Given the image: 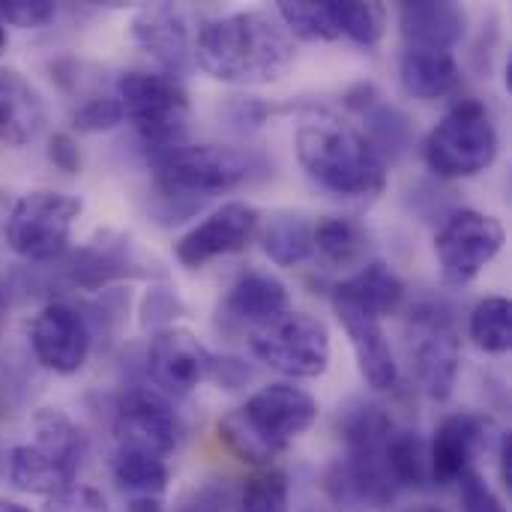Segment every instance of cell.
I'll return each mask as SVG.
<instances>
[{
    "label": "cell",
    "mask_w": 512,
    "mask_h": 512,
    "mask_svg": "<svg viewBox=\"0 0 512 512\" xmlns=\"http://www.w3.org/2000/svg\"><path fill=\"white\" fill-rule=\"evenodd\" d=\"M195 63L222 84H273L294 66V39L276 12H228L195 33Z\"/></svg>",
    "instance_id": "obj_1"
},
{
    "label": "cell",
    "mask_w": 512,
    "mask_h": 512,
    "mask_svg": "<svg viewBox=\"0 0 512 512\" xmlns=\"http://www.w3.org/2000/svg\"><path fill=\"white\" fill-rule=\"evenodd\" d=\"M294 150L306 177L336 198H375L387 186V162L366 132L336 117L300 123Z\"/></svg>",
    "instance_id": "obj_2"
},
{
    "label": "cell",
    "mask_w": 512,
    "mask_h": 512,
    "mask_svg": "<svg viewBox=\"0 0 512 512\" xmlns=\"http://www.w3.org/2000/svg\"><path fill=\"white\" fill-rule=\"evenodd\" d=\"M318 399L294 381L261 387L219 420V441L249 465H267L318 423Z\"/></svg>",
    "instance_id": "obj_3"
},
{
    "label": "cell",
    "mask_w": 512,
    "mask_h": 512,
    "mask_svg": "<svg viewBox=\"0 0 512 512\" xmlns=\"http://www.w3.org/2000/svg\"><path fill=\"white\" fill-rule=\"evenodd\" d=\"M345 459L327 477V489L339 504L384 510L402 492L387 465V444L393 435V420L384 408L357 402L339 417Z\"/></svg>",
    "instance_id": "obj_4"
},
{
    "label": "cell",
    "mask_w": 512,
    "mask_h": 512,
    "mask_svg": "<svg viewBox=\"0 0 512 512\" xmlns=\"http://www.w3.org/2000/svg\"><path fill=\"white\" fill-rule=\"evenodd\" d=\"M156 192L165 204H198L249 180L255 159L222 144H180L150 162Z\"/></svg>",
    "instance_id": "obj_5"
},
{
    "label": "cell",
    "mask_w": 512,
    "mask_h": 512,
    "mask_svg": "<svg viewBox=\"0 0 512 512\" xmlns=\"http://www.w3.org/2000/svg\"><path fill=\"white\" fill-rule=\"evenodd\" d=\"M501 150L498 123L486 102H456L426 135L423 159L432 174L444 180H468L495 165Z\"/></svg>",
    "instance_id": "obj_6"
},
{
    "label": "cell",
    "mask_w": 512,
    "mask_h": 512,
    "mask_svg": "<svg viewBox=\"0 0 512 512\" xmlns=\"http://www.w3.org/2000/svg\"><path fill=\"white\" fill-rule=\"evenodd\" d=\"M117 102L135 126L147 162L186 144L189 96L177 78L165 72H123L117 78Z\"/></svg>",
    "instance_id": "obj_7"
},
{
    "label": "cell",
    "mask_w": 512,
    "mask_h": 512,
    "mask_svg": "<svg viewBox=\"0 0 512 512\" xmlns=\"http://www.w3.org/2000/svg\"><path fill=\"white\" fill-rule=\"evenodd\" d=\"M249 351L273 372L306 381L321 378L330 366V330L309 312H285L282 318L249 330Z\"/></svg>",
    "instance_id": "obj_8"
},
{
    "label": "cell",
    "mask_w": 512,
    "mask_h": 512,
    "mask_svg": "<svg viewBox=\"0 0 512 512\" xmlns=\"http://www.w3.org/2000/svg\"><path fill=\"white\" fill-rule=\"evenodd\" d=\"M81 198L54 189H33L21 195L6 219L9 249L33 264L57 261L69 249L72 225L81 216Z\"/></svg>",
    "instance_id": "obj_9"
},
{
    "label": "cell",
    "mask_w": 512,
    "mask_h": 512,
    "mask_svg": "<svg viewBox=\"0 0 512 512\" xmlns=\"http://www.w3.org/2000/svg\"><path fill=\"white\" fill-rule=\"evenodd\" d=\"M408 354L417 372L420 387L429 399L447 402L453 396L459 366H462V339L453 315L438 303H420L408 321Z\"/></svg>",
    "instance_id": "obj_10"
},
{
    "label": "cell",
    "mask_w": 512,
    "mask_h": 512,
    "mask_svg": "<svg viewBox=\"0 0 512 512\" xmlns=\"http://www.w3.org/2000/svg\"><path fill=\"white\" fill-rule=\"evenodd\" d=\"M507 231L498 216L456 210L435 234V258L447 285L474 282L504 249Z\"/></svg>",
    "instance_id": "obj_11"
},
{
    "label": "cell",
    "mask_w": 512,
    "mask_h": 512,
    "mask_svg": "<svg viewBox=\"0 0 512 512\" xmlns=\"http://www.w3.org/2000/svg\"><path fill=\"white\" fill-rule=\"evenodd\" d=\"M114 432L120 447L147 450L165 459L168 453H174L180 441V420L171 399H165L159 390L129 387L117 399Z\"/></svg>",
    "instance_id": "obj_12"
},
{
    "label": "cell",
    "mask_w": 512,
    "mask_h": 512,
    "mask_svg": "<svg viewBox=\"0 0 512 512\" xmlns=\"http://www.w3.org/2000/svg\"><path fill=\"white\" fill-rule=\"evenodd\" d=\"M210 366L213 354L207 345L183 327H165L150 339L147 375L153 390H159L165 399H183L198 390L210 378Z\"/></svg>",
    "instance_id": "obj_13"
},
{
    "label": "cell",
    "mask_w": 512,
    "mask_h": 512,
    "mask_svg": "<svg viewBox=\"0 0 512 512\" xmlns=\"http://www.w3.org/2000/svg\"><path fill=\"white\" fill-rule=\"evenodd\" d=\"M261 231V213L246 201H228L216 207L204 222L180 237L174 255L183 267L198 270L213 258L243 252Z\"/></svg>",
    "instance_id": "obj_14"
},
{
    "label": "cell",
    "mask_w": 512,
    "mask_h": 512,
    "mask_svg": "<svg viewBox=\"0 0 512 512\" xmlns=\"http://www.w3.org/2000/svg\"><path fill=\"white\" fill-rule=\"evenodd\" d=\"M90 327L69 303H48L30 324L33 357L54 375H75L90 357Z\"/></svg>",
    "instance_id": "obj_15"
},
{
    "label": "cell",
    "mask_w": 512,
    "mask_h": 512,
    "mask_svg": "<svg viewBox=\"0 0 512 512\" xmlns=\"http://www.w3.org/2000/svg\"><path fill=\"white\" fill-rule=\"evenodd\" d=\"M132 39L171 78L183 75L195 60V30L186 6L177 3L141 6L132 18Z\"/></svg>",
    "instance_id": "obj_16"
},
{
    "label": "cell",
    "mask_w": 512,
    "mask_h": 512,
    "mask_svg": "<svg viewBox=\"0 0 512 512\" xmlns=\"http://www.w3.org/2000/svg\"><path fill=\"white\" fill-rule=\"evenodd\" d=\"M333 309L351 339L363 381L372 390H393L399 384V363H396L393 345L381 327V318H375L372 312H363L345 300H336V297H333Z\"/></svg>",
    "instance_id": "obj_17"
},
{
    "label": "cell",
    "mask_w": 512,
    "mask_h": 512,
    "mask_svg": "<svg viewBox=\"0 0 512 512\" xmlns=\"http://www.w3.org/2000/svg\"><path fill=\"white\" fill-rule=\"evenodd\" d=\"M489 420L480 414H450L438 423L429 444V474L438 486L459 483L471 468L474 456L486 447Z\"/></svg>",
    "instance_id": "obj_18"
},
{
    "label": "cell",
    "mask_w": 512,
    "mask_h": 512,
    "mask_svg": "<svg viewBox=\"0 0 512 512\" xmlns=\"http://www.w3.org/2000/svg\"><path fill=\"white\" fill-rule=\"evenodd\" d=\"M399 27L408 48L453 51L468 33V12L450 0H414L399 6Z\"/></svg>",
    "instance_id": "obj_19"
},
{
    "label": "cell",
    "mask_w": 512,
    "mask_h": 512,
    "mask_svg": "<svg viewBox=\"0 0 512 512\" xmlns=\"http://www.w3.org/2000/svg\"><path fill=\"white\" fill-rule=\"evenodd\" d=\"M225 315L237 324H249L252 330L270 324L291 312V294L282 279L264 270H246L231 288L222 303Z\"/></svg>",
    "instance_id": "obj_20"
},
{
    "label": "cell",
    "mask_w": 512,
    "mask_h": 512,
    "mask_svg": "<svg viewBox=\"0 0 512 512\" xmlns=\"http://www.w3.org/2000/svg\"><path fill=\"white\" fill-rule=\"evenodd\" d=\"M42 123L45 102L39 90L18 69H0V141L24 147L39 135Z\"/></svg>",
    "instance_id": "obj_21"
},
{
    "label": "cell",
    "mask_w": 512,
    "mask_h": 512,
    "mask_svg": "<svg viewBox=\"0 0 512 512\" xmlns=\"http://www.w3.org/2000/svg\"><path fill=\"white\" fill-rule=\"evenodd\" d=\"M399 81L408 96L423 99V102H438L459 90L462 69L453 51L405 48L399 57Z\"/></svg>",
    "instance_id": "obj_22"
},
{
    "label": "cell",
    "mask_w": 512,
    "mask_h": 512,
    "mask_svg": "<svg viewBox=\"0 0 512 512\" xmlns=\"http://www.w3.org/2000/svg\"><path fill=\"white\" fill-rule=\"evenodd\" d=\"M30 435H33L30 447H36L45 459H51L72 480L78 477L81 462L87 456V438L66 411L39 408L30 420Z\"/></svg>",
    "instance_id": "obj_23"
},
{
    "label": "cell",
    "mask_w": 512,
    "mask_h": 512,
    "mask_svg": "<svg viewBox=\"0 0 512 512\" xmlns=\"http://www.w3.org/2000/svg\"><path fill=\"white\" fill-rule=\"evenodd\" d=\"M336 300H345L363 312H372L375 318L393 315L402 300H405V282L399 279V273L381 261L366 264L363 270H357L354 276H348L345 282H339L333 288Z\"/></svg>",
    "instance_id": "obj_24"
},
{
    "label": "cell",
    "mask_w": 512,
    "mask_h": 512,
    "mask_svg": "<svg viewBox=\"0 0 512 512\" xmlns=\"http://www.w3.org/2000/svg\"><path fill=\"white\" fill-rule=\"evenodd\" d=\"M312 246L336 267H354L369 252V231L351 216H324L312 225Z\"/></svg>",
    "instance_id": "obj_25"
},
{
    "label": "cell",
    "mask_w": 512,
    "mask_h": 512,
    "mask_svg": "<svg viewBox=\"0 0 512 512\" xmlns=\"http://www.w3.org/2000/svg\"><path fill=\"white\" fill-rule=\"evenodd\" d=\"M261 234L264 255L276 267H297L303 264L315 246H312V222L300 213H276Z\"/></svg>",
    "instance_id": "obj_26"
},
{
    "label": "cell",
    "mask_w": 512,
    "mask_h": 512,
    "mask_svg": "<svg viewBox=\"0 0 512 512\" xmlns=\"http://www.w3.org/2000/svg\"><path fill=\"white\" fill-rule=\"evenodd\" d=\"M9 480L18 492L42 495V498H51V495L75 486V480L66 471H60L51 459H45L30 444H18L9 453Z\"/></svg>",
    "instance_id": "obj_27"
},
{
    "label": "cell",
    "mask_w": 512,
    "mask_h": 512,
    "mask_svg": "<svg viewBox=\"0 0 512 512\" xmlns=\"http://www.w3.org/2000/svg\"><path fill=\"white\" fill-rule=\"evenodd\" d=\"M276 18L291 33V39L306 42H333L339 39V18H336V0H279Z\"/></svg>",
    "instance_id": "obj_28"
},
{
    "label": "cell",
    "mask_w": 512,
    "mask_h": 512,
    "mask_svg": "<svg viewBox=\"0 0 512 512\" xmlns=\"http://www.w3.org/2000/svg\"><path fill=\"white\" fill-rule=\"evenodd\" d=\"M387 465L399 489H423L432 483L429 444L411 429H393L387 444Z\"/></svg>",
    "instance_id": "obj_29"
},
{
    "label": "cell",
    "mask_w": 512,
    "mask_h": 512,
    "mask_svg": "<svg viewBox=\"0 0 512 512\" xmlns=\"http://www.w3.org/2000/svg\"><path fill=\"white\" fill-rule=\"evenodd\" d=\"M126 267H129V249L123 243L120 246L93 243L69 261L66 273L81 288H99L117 276H126Z\"/></svg>",
    "instance_id": "obj_30"
},
{
    "label": "cell",
    "mask_w": 512,
    "mask_h": 512,
    "mask_svg": "<svg viewBox=\"0 0 512 512\" xmlns=\"http://www.w3.org/2000/svg\"><path fill=\"white\" fill-rule=\"evenodd\" d=\"M468 333L486 354H507L512 345V306L507 297L495 294L474 306Z\"/></svg>",
    "instance_id": "obj_31"
},
{
    "label": "cell",
    "mask_w": 512,
    "mask_h": 512,
    "mask_svg": "<svg viewBox=\"0 0 512 512\" xmlns=\"http://www.w3.org/2000/svg\"><path fill=\"white\" fill-rule=\"evenodd\" d=\"M366 120H369V141L372 147L381 153V159H399L405 153V147L411 144V120L393 108V105H384V102H375L369 111H366Z\"/></svg>",
    "instance_id": "obj_32"
},
{
    "label": "cell",
    "mask_w": 512,
    "mask_h": 512,
    "mask_svg": "<svg viewBox=\"0 0 512 512\" xmlns=\"http://www.w3.org/2000/svg\"><path fill=\"white\" fill-rule=\"evenodd\" d=\"M288 501H291L288 474L279 468H267L243 483L237 512H288Z\"/></svg>",
    "instance_id": "obj_33"
},
{
    "label": "cell",
    "mask_w": 512,
    "mask_h": 512,
    "mask_svg": "<svg viewBox=\"0 0 512 512\" xmlns=\"http://www.w3.org/2000/svg\"><path fill=\"white\" fill-rule=\"evenodd\" d=\"M339 33L363 48H375L387 30V9L381 3H339L336 0Z\"/></svg>",
    "instance_id": "obj_34"
},
{
    "label": "cell",
    "mask_w": 512,
    "mask_h": 512,
    "mask_svg": "<svg viewBox=\"0 0 512 512\" xmlns=\"http://www.w3.org/2000/svg\"><path fill=\"white\" fill-rule=\"evenodd\" d=\"M123 120L126 117H123V105L117 102V96H96L72 114V126L78 132H108L120 126Z\"/></svg>",
    "instance_id": "obj_35"
},
{
    "label": "cell",
    "mask_w": 512,
    "mask_h": 512,
    "mask_svg": "<svg viewBox=\"0 0 512 512\" xmlns=\"http://www.w3.org/2000/svg\"><path fill=\"white\" fill-rule=\"evenodd\" d=\"M459 498H462V510L465 512H507L498 492L474 468L459 480Z\"/></svg>",
    "instance_id": "obj_36"
},
{
    "label": "cell",
    "mask_w": 512,
    "mask_h": 512,
    "mask_svg": "<svg viewBox=\"0 0 512 512\" xmlns=\"http://www.w3.org/2000/svg\"><path fill=\"white\" fill-rule=\"evenodd\" d=\"M57 15L51 0H0V21L12 27H42Z\"/></svg>",
    "instance_id": "obj_37"
},
{
    "label": "cell",
    "mask_w": 512,
    "mask_h": 512,
    "mask_svg": "<svg viewBox=\"0 0 512 512\" xmlns=\"http://www.w3.org/2000/svg\"><path fill=\"white\" fill-rule=\"evenodd\" d=\"M42 512H111L108 510V501L102 498L99 489H90V486H69L57 495H51L45 501Z\"/></svg>",
    "instance_id": "obj_38"
},
{
    "label": "cell",
    "mask_w": 512,
    "mask_h": 512,
    "mask_svg": "<svg viewBox=\"0 0 512 512\" xmlns=\"http://www.w3.org/2000/svg\"><path fill=\"white\" fill-rule=\"evenodd\" d=\"M225 117L234 129L240 132H252L267 120V105L255 96H231L225 105Z\"/></svg>",
    "instance_id": "obj_39"
},
{
    "label": "cell",
    "mask_w": 512,
    "mask_h": 512,
    "mask_svg": "<svg viewBox=\"0 0 512 512\" xmlns=\"http://www.w3.org/2000/svg\"><path fill=\"white\" fill-rule=\"evenodd\" d=\"M48 162L60 168L63 174H78L81 171V150L78 141L69 132H57L48 141Z\"/></svg>",
    "instance_id": "obj_40"
},
{
    "label": "cell",
    "mask_w": 512,
    "mask_h": 512,
    "mask_svg": "<svg viewBox=\"0 0 512 512\" xmlns=\"http://www.w3.org/2000/svg\"><path fill=\"white\" fill-rule=\"evenodd\" d=\"M249 378H252V369H249L243 360H237V357H216V354H213L210 381H216V384H222V387H228V390H237V387H243Z\"/></svg>",
    "instance_id": "obj_41"
},
{
    "label": "cell",
    "mask_w": 512,
    "mask_h": 512,
    "mask_svg": "<svg viewBox=\"0 0 512 512\" xmlns=\"http://www.w3.org/2000/svg\"><path fill=\"white\" fill-rule=\"evenodd\" d=\"M177 512H228V495L216 486H201L180 501Z\"/></svg>",
    "instance_id": "obj_42"
},
{
    "label": "cell",
    "mask_w": 512,
    "mask_h": 512,
    "mask_svg": "<svg viewBox=\"0 0 512 512\" xmlns=\"http://www.w3.org/2000/svg\"><path fill=\"white\" fill-rule=\"evenodd\" d=\"M498 468H501V486H512V435L501 432V444H498Z\"/></svg>",
    "instance_id": "obj_43"
},
{
    "label": "cell",
    "mask_w": 512,
    "mask_h": 512,
    "mask_svg": "<svg viewBox=\"0 0 512 512\" xmlns=\"http://www.w3.org/2000/svg\"><path fill=\"white\" fill-rule=\"evenodd\" d=\"M0 512H30L24 504H18V501H0Z\"/></svg>",
    "instance_id": "obj_44"
},
{
    "label": "cell",
    "mask_w": 512,
    "mask_h": 512,
    "mask_svg": "<svg viewBox=\"0 0 512 512\" xmlns=\"http://www.w3.org/2000/svg\"><path fill=\"white\" fill-rule=\"evenodd\" d=\"M405 512H447V510H441V507H432V504H417V507H411V510H405Z\"/></svg>",
    "instance_id": "obj_45"
},
{
    "label": "cell",
    "mask_w": 512,
    "mask_h": 512,
    "mask_svg": "<svg viewBox=\"0 0 512 512\" xmlns=\"http://www.w3.org/2000/svg\"><path fill=\"white\" fill-rule=\"evenodd\" d=\"M6 51V27H3V21H0V54Z\"/></svg>",
    "instance_id": "obj_46"
}]
</instances>
